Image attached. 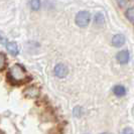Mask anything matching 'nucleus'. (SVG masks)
I'll use <instances>...</instances> for the list:
<instances>
[{
  "instance_id": "6",
  "label": "nucleus",
  "mask_w": 134,
  "mask_h": 134,
  "mask_svg": "<svg viewBox=\"0 0 134 134\" xmlns=\"http://www.w3.org/2000/svg\"><path fill=\"white\" fill-rule=\"evenodd\" d=\"M129 58H130V55H129V53H128V51H120V52H118V54L116 55V59L120 63L121 65H125V64H127L128 60H129Z\"/></svg>"
},
{
  "instance_id": "9",
  "label": "nucleus",
  "mask_w": 134,
  "mask_h": 134,
  "mask_svg": "<svg viewBox=\"0 0 134 134\" xmlns=\"http://www.w3.org/2000/svg\"><path fill=\"white\" fill-rule=\"evenodd\" d=\"M94 22L97 26H101V25H103V24H104V22H105L104 15L101 13V12H98V13L95 15Z\"/></svg>"
},
{
  "instance_id": "5",
  "label": "nucleus",
  "mask_w": 134,
  "mask_h": 134,
  "mask_svg": "<svg viewBox=\"0 0 134 134\" xmlns=\"http://www.w3.org/2000/svg\"><path fill=\"white\" fill-rule=\"evenodd\" d=\"M111 42H112V46L115 47H122L124 43H125V36L123 35V34H115L114 36L112 37V40H111Z\"/></svg>"
},
{
  "instance_id": "15",
  "label": "nucleus",
  "mask_w": 134,
  "mask_h": 134,
  "mask_svg": "<svg viewBox=\"0 0 134 134\" xmlns=\"http://www.w3.org/2000/svg\"><path fill=\"white\" fill-rule=\"evenodd\" d=\"M116 1H117V3L119 4V6H121V7L125 6V4L127 3V0H116Z\"/></svg>"
},
{
  "instance_id": "4",
  "label": "nucleus",
  "mask_w": 134,
  "mask_h": 134,
  "mask_svg": "<svg viewBox=\"0 0 134 134\" xmlns=\"http://www.w3.org/2000/svg\"><path fill=\"white\" fill-rule=\"evenodd\" d=\"M24 95L26 96L27 98H30V99H34V98H37L40 96V89L35 86H30V87H27L24 90Z\"/></svg>"
},
{
  "instance_id": "14",
  "label": "nucleus",
  "mask_w": 134,
  "mask_h": 134,
  "mask_svg": "<svg viewBox=\"0 0 134 134\" xmlns=\"http://www.w3.org/2000/svg\"><path fill=\"white\" fill-rule=\"evenodd\" d=\"M121 134H134V132L131 128L127 127V128H125V129H123V130H122Z\"/></svg>"
},
{
  "instance_id": "13",
  "label": "nucleus",
  "mask_w": 134,
  "mask_h": 134,
  "mask_svg": "<svg viewBox=\"0 0 134 134\" xmlns=\"http://www.w3.org/2000/svg\"><path fill=\"white\" fill-rule=\"evenodd\" d=\"M73 113H74V115L76 117H80L81 114H82V108L79 107V106H78V107H75Z\"/></svg>"
},
{
  "instance_id": "12",
  "label": "nucleus",
  "mask_w": 134,
  "mask_h": 134,
  "mask_svg": "<svg viewBox=\"0 0 134 134\" xmlns=\"http://www.w3.org/2000/svg\"><path fill=\"white\" fill-rule=\"evenodd\" d=\"M30 7L34 10H38L40 8V0H31L30 1Z\"/></svg>"
},
{
  "instance_id": "18",
  "label": "nucleus",
  "mask_w": 134,
  "mask_h": 134,
  "mask_svg": "<svg viewBox=\"0 0 134 134\" xmlns=\"http://www.w3.org/2000/svg\"><path fill=\"white\" fill-rule=\"evenodd\" d=\"M0 134H2V133H1V131H0Z\"/></svg>"
},
{
  "instance_id": "11",
  "label": "nucleus",
  "mask_w": 134,
  "mask_h": 134,
  "mask_svg": "<svg viewBox=\"0 0 134 134\" xmlns=\"http://www.w3.org/2000/svg\"><path fill=\"white\" fill-rule=\"evenodd\" d=\"M5 67H6V57L4 54L0 53V71L4 70Z\"/></svg>"
},
{
  "instance_id": "8",
  "label": "nucleus",
  "mask_w": 134,
  "mask_h": 134,
  "mask_svg": "<svg viewBox=\"0 0 134 134\" xmlns=\"http://www.w3.org/2000/svg\"><path fill=\"white\" fill-rule=\"evenodd\" d=\"M113 93L117 97H122V96H124L125 93H126V89L123 87L122 85H116L113 88Z\"/></svg>"
},
{
  "instance_id": "10",
  "label": "nucleus",
  "mask_w": 134,
  "mask_h": 134,
  "mask_svg": "<svg viewBox=\"0 0 134 134\" xmlns=\"http://www.w3.org/2000/svg\"><path fill=\"white\" fill-rule=\"evenodd\" d=\"M125 15H126V18L131 23L134 24V7H129L126 10V12H125Z\"/></svg>"
},
{
  "instance_id": "2",
  "label": "nucleus",
  "mask_w": 134,
  "mask_h": 134,
  "mask_svg": "<svg viewBox=\"0 0 134 134\" xmlns=\"http://www.w3.org/2000/svg\"><path fill=\"white\" fill-rule=\"evenodd\" d=\"M91 20V15L88 11H80L76 15V24L79 27L88 26L89 22Z\"/></svg>"
},
{
  "instance_id": "17",
  "label": "nucleus",
  "mask_w": 134,
  "mask_h": 134,
  "mask_svg": "<svg viewBox=\"0 0 134 134\" xmlns=\"http://www.w3.org/2000/svg\"><path fill=\"white\" fill-rule=\"evenodd\" d=\"M103 134H109V133H103Z\"/></svg>"
},
{
  "instance_id": "16",
  "label": "nucleus",
  "mask_w": 134,
  "mask_h": 134,
  "mask_svg": "<svg viewBox=\"0 0 134 134\" xmlns=\"http://www.w3.org/2000/svg\"><path fill=\"white\" fill-rule=\"evenodd\" d=\"M3 40V37H2V35L0 34V40Z\"/></svg>"
},
{
  "instance_id": "3",
  "label": "nucleus",
  "mask_w": 134,
  "mask_h": 134,
  "mask_svg": "<svg viewBox=\"0 0 134 134\" xmlns=\"http://www.w3.org/2000/svg\"><path fill=\"white\" fill-rule=\"evenodd\" d=\"M68 73H69V70L68 67L64 64H58L55 67H54V75L59 78H65L67 77Z\"/></svg>"
},
{
  "instance_id": "1",
  "label": "nucleus",
  "mask_w": 134,
  "mask_h": 134,
  "mask_svg": "<svg viewBox=\"0 0 134 134\" xmlns=\"http://www.w3.org/2000/svg\"><path fill=\"white\" fill-rule=\"evenodd\" d=\"M8 77H9L10 82L14 85L23 84L27 80V74L25 69L18 64L11 67L9 73H8Z\"/></svg>"
},
{
  "instance_id": "7",
  "label": "nucleus",
  "mask_w": 134,
  "mask_h": 134,
  "mask_svg": "<svg viewBox=\"0 0 134 134\" xmlns=\"http://www.w3.org/2000/svg\"><path fill=\"white\" fill-rule=\"evenodd\" d=\"M6 48L7 51L12 54V55H16L18 54V47L16 44V42L14 41H10V42H7L6 43Z\"/></svg>"
}]
</instances>
